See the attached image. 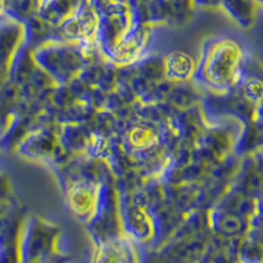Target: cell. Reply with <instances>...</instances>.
<instances>
[{"label": "cell", "mask_w": 263, "mask_h": 263, "mask_svg": "<svg viewBox=\"0 0 263 263\" xmlns=\"http://www.w3.org/2000/svg\"><path fill=\"white\" fill-rule=\"evenodd\" d=\"M248 54L242 44L232 36H215L201 45L200 58L191 81L204 92L227 93L236 91L246 78Z\"/></svg>", "instance_id": "6da1fadb"}, {"label": "cell", "mask_w": 263, "mask_h": 263, "mask_svg": "<svg viewBox=\"0 0 263 263\" xmlns=\"http://www.w3.org/2000/svg\"><path fill=\"white\" fill-rule=\"evenodd\" d=\"M32 58L57 86L67 84L84 67L75 44L62 40L46 41L32 49Z\"/></svg>", "instance_id": "7a4b0ae2"}, {"label": "cell", "mask_w": 263, "mask_h": 263, "mask_svg": "<svg viewBox=\"0 0 263 263\" xmlns=\"http://www.w3.org/2000/svg\"><path fill=\"white\" fill-rule=\"evenodd\" d=\"M95 9L99 16L96 42L104 58H107L133 25L132 12L128 3H115L107 0H100Z\"/></svg>", "instance_id": "3957f363"}, {"label": "cell", "mask_w": 263, "mask_h": 263, "mask_svg": "<svg viewBox=\"0 0 263 263\" xmlns=\"http://www.w3.org/2000/svg\"><path fill=\"white\" fill-rule=\"evenodd\" d=\"M154 28L156 27L149 24H133L105 60L112 62L117 67L137 62L149 53Z\"/></svg>", "instance_id": "277c9868"}, {"label": "cell", "mask_w": 263, "mask_h": 263, "mask_svg": "<svg viewBox=\"0 0 263 263\" xmlns=\"http://www.w3.org/2000/svg\"><path fill=\"white\" fill-rule=\"evenodd\" d=\"M70 210L78 217L88 220L92 216L98 201L99 183L83 179L77 175H67L60 179Z\"/></svg>", "instance_id": "5b68a950"}, {"label": "cell", "mask_w": 263, "mask_h": 263, "mask_svg": "<svg viewBox=\"0 0 263 263\" xmlns=\"http://www.w3.org/2000/svg\"><path fill=\"white\" fill-rule=\"evenodd\" d=\"M57 145V124H50L28 132L18 144V153L30 161L48 166Z\"/></svg>", "instance_id": "8992f818"}, {"label": "cell", "mask_w": 263, "mask_h": 263, "mask_svg": "<svg viewBox=\"0 0 263 263\" xmlns=\"http://www.w3.org/2000/svg\"><path fill=\"white\" fill-rule=\"evenodd\" d=\"M196 69V61L184 50H174L163 57V77L173 83L190 82Z\"/></svg>", "instance_id": "52a82bcc"}, {"label": "cell", "mask_w": 263, "mask_h": 263, "mask_svg": "<svg viewBox=\"0 0 263 263\" xmlns=\"http://www.w3.org/2000/svg\"><path fill=\"white\" fill-rule=\"evenodd\" d=\"M91 129L87 123L57 124L58 142L74 156L84 154Z\"/></svg>", "instance_id": "ba28073f"}, {"label": "cell", "mask_w": 263, "mask_h": 263, "mask_svg": "<svg viewBox=\"0 0 263 263\" xmlns=\"http://www.w3.org/2000/svg\"><path fill=\"white\" fill-rule=\"evenodd\" d=\"M262 3L258 0H221L220 8L242 29H251L258 18Z\"/></svg>", "instance_id": "9c48e42d"}, {"label": "cell", "mask_w": 263, "mask_h": 263, "mask_svg": "<svg viewBox=\"0 0 263 263\" xmlns=\"http://www.w3.org/2000/svg\"><path fill=\"white\" fill-rule=\"evenodd\" d=\"M81 0H40L37 15L51 27H60L75 12Z\"/></svg>", "instance_id": "30bf717a"}, {"label": "cell", "mask_w": 263, "mask_h": 263, "mask_svg": "<svg viewBox=\"0 0 263 263\" xmlns=\"http://www.w3.org/2000/svg\"><path fill=\"white\" fill-rule=\"evenodd\" d=\"M203 92L204 91L200 90V87H197L192 81L174 83L166 100L174 109L182 111V109L200 104Z\"/></svg>", "instance_id": "8fae6325"}, {"label": "cell", "mask_w": 263, "mask_h": 263, "mask_svg": "<svg viewBox=\"0 0 263 263\" xmlns=\"http://www.w3.org/2000/svg\"><path fill=\"white\" fill-rule=\"evenodd\" d=\"M132 69L135 75H138L141 78L146 79L150 83L163 79V57L154 55L147 53L145 57L138 60L137 62L132 63Z\"/></svg>", "instance_id": "7c38bea8"}, {"label": "cell", "mask_w": 263, "mask_h": 263, "mask_svg": "<svg viewBox=\"0 0 263 263\" xmlns=\"http://www.w3.org/2000/svg\"><path fill=\"white\" fill-rule=\"evenodd\" d=\"M39 6L40 0H8L4 12L9 17L15 18L20 23H25L28 18L37 15Z\"/></svg>", "instance_id": "4fadbf2b"}, {"label": "cell", "mask_w": 263, "mask_h": 263, "mask_svg": "<svg viewBox=\"0 0 263 263\" xmlns=\"http://www.w3.org/2000/svg\"><path fill=\"white\" fill-rule=\"evenodd\" d=\"M238 93L251 104H260L262 102V82L259 77L245 78L237 88Z\"/></svg>", "instance_id": "5bb4252c"}, {"label": "cell", "mask_w": 263, "mask_h": 263, "mask_svg": "<svg viewBox=\"0 0 263 263\" xmlns=\"http://www.w3.org/2000/svg\"><path fill=\"white\" fill-rule=\"evenodd\" d=\"M192 8L203 9H215L220 8L221 0H191Z\"/></svg>", "instance_id": "9a60e30c"}, {"label": "cell", "mask_w": 263, "mask_h": 263, "mask_svg": "<svg viewBox=\"0 0 263 263\" xmlns=\"http://www.w3.org/2000/svg\"><path fill=\"white\" fill-rule=\"evenodd\" d=\"M147 2H150V0H128V6L130 9H136L146 4Z\"/></svg>", "instance_id": "2e32d148"}, {"label": "cell", "mask_w": 263, "mask_h": 263, "mask_svg": "<svg viewBox=\"0 0 263 263\" xmlns=\"http://www.w3.org/2000/svg\"><path fill=\"white\" fill-rule=\"evenodd\" d=\"M4 9H6V2H4V0H0V15L4 12Z\"/></svg>", "instance_id": "e0dca14e"}, {"label": "cell", "mask_w": 263, "mask_h": 263, "mask_svg": "<svg viewBox=\"0 0 263 263\" xmlns=\"http://www.w3.org/2000/svg\"><path fill=\"white\" fill-rule=\"evenodd\" d=\"M258 2H259V3H262V0H258Z\"/></svg>", "instance_id": "ac0fdd59"}, {"label": "cell", "mask_w": 263, "mask_h": 263, "mask_svg": "<svg viewBox=\"0 0 263 263\" xmlns=\"http://www.w3.org/2000/svg\"><path fill=\"white\" fill-rule=\"evenodd\" d=\"M88 2H93V0H88Z\"/></svg>", "instance_id": "d6986e66"}]
</instances>
